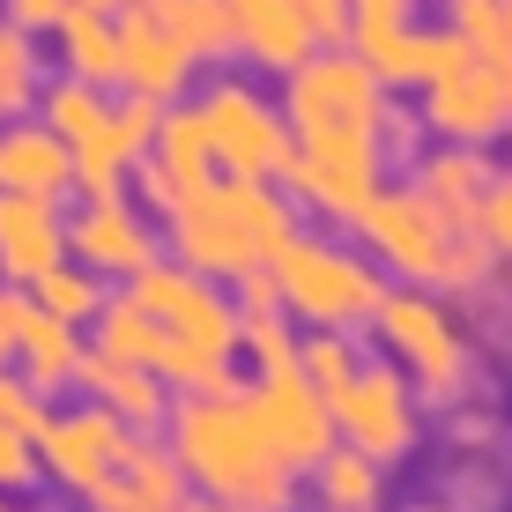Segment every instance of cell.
<instances>
[{"mask_svg": "<svg viewBox=\"0 0 512 512\" xmlns=\"http://www.w3.org/2000/svg\"><path fill=\"white\" fill-rule=\"evenodd\" d=\"M75 8H90V15H104V8H119V0H75Z\"/></svg>", "mask_w": 512, "mask_h": 512, "instance_id": "cell-10", "label": "cell"}, {"mask_svg": "<svg viewBox=\"0 0 512 512\" xmlns=\"http://www.w3.org/2000/svg\"><path fill=\"white\" fill-rule=\"evenodd\" d=\"M30 305L38 312H52V320H90V312H104L97 305V282H90V268H52V275H38L30 282Z\"/></svg>", "mask_w": 512, "mask_h": 512, "instance_id": "cell-6", "label": "cell"}, {"mask_svg": "<svg viewBox=\"0 0 512 512\" xmlns=\"http://www.w3.org/2000/svg\"><path fill=\"white\" fill-rule=\"evenodd\" d=\"M38 90V60H30V38L23 30H0V119H15Z\"/></svg>", "mask_w": 512, "mask_h": 512, "instance_id": "cell-7", "label": "cell"}, {"mask_svg": "<svg viewBox=\"0 0 512 512\" xmlns=\"http://www.w3.org/2000/svg\"><path fill=\"white\" fill-rule=\"evenodd\" d=\"M52 38H60V52H67V82H90V90H97V82H112V75H119V30L104 23V15L67 8Z\"/></svg>", "mask_w": 512, "mask_h": 512, "instance_id": "cell-4", "label": "cell"}, {"mask_svg": "<svg viewBox=\"0 0 512 512\" xmlns=\"http://www.w3.org/2000/svg\"><path fill=\"white\" fill-rule=\"evenodd\" d=\"M23 475H30V446H23V431L0 423V483H23Z\"/></svg>", "mask_w": 512, "mask_h": 512, "instance_id": "cell-9", "label": "cell"}, {"mask_svg": "<svg viewBox=\"0 0 512 512\" xmlns=\"http://www.w3.org/2000/svg\"><path fill=\"white\" fill-rule=\"evenodd\" d=\"M75 0H8V30H60Z\"/></svg>", "mask_w": 512, "mask_h": 512, "instance_id": "cell-8", "label": "cell"}, {"mask_svg": "<svg viewBox=\"0 0 512 512\" xmlns=\"http://www.w3.org/2000/svg\"><path fill=\"white\" fill-rule=\"evenodd\" d=\"M104 461H112V423H104V416H60V423H45V468H60L67 483H97Z\"/></svg>", "mask_w": 512, "mask_h": 512, "instance_id": "cell-5", "label": "cell"}, {"mask_svg": "<svg viewBox=\"0 0 512 512\" xmlns=\"http://www.w3.org/2000/svg\"><path fill=\"white\" fill-rule=\"evenodd\" d=\"M52 268H67V223L52 216V201L30 193H0V275L8 282H38Z\"/></svg>", "mask_w": 512, "mask_h": 512, "instance_id": "cell-1", "label": "cell"}, {"mask_svg": "<svg viewBox=\"0 0 512 512\" xmlns=\"http://www.w3.org/2000/svg\"><path fill=\"white\" fill-rule=\"evenodd\" d=\"M67 253H75L90 275H97V268H141L149 238H141V223L112 201V193H104V201H90L75 223H67Z\"/></svg>", "mask_w": 512, "mask_h": 512, "instance_id": "cell-3", "label": "cell"}, {"mask_svg": "<svg viewBox=\"0 0 512 512\" xmlns=\"http://www.w3.org/2000/svg\"><path fill=\"white\" fill-rule=\"evenodd\" d=\"M75 186V149L52 127H8L0 134V193H30V201H60Z\"/></svg>", "mask_w": 512, "mask_h": 512, "instance_id": "cell-2", "label": "cell"}]
</instances>
